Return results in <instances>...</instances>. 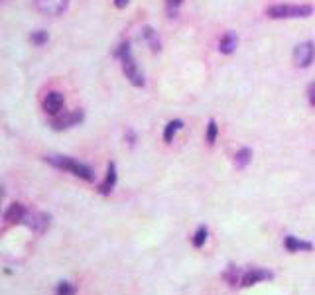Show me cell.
Segmentation results:
<instances>
[{"label":"cell","instance_id":"ac0fdd59","mask_svg":"<svg viewBox=\"0 0 315 295\" xmlns=\"http://www.w3.org/2000/svg\"><path fill=\"white\" fill-rule=\"evenodd\" d=\"M217 132H219L217 122L215 120H209V124H207V136H205V140H207L209 146H213L217 142Z\"/></svg>","mask_w":315,"mask_h":295},{"label":"cell","instance_id":"277c9868","mask_svg":"<svg viewBox=\"0 0 315 295\" xmlns=\"http://www.w3.org/2000/svg\"><path fill=\"white\" fill-rule=\"evenodd\" d=\"M274 274L270 270H264V268H250L242 274L241 285L242 287H250V285H256L260 281H266V279H272Z\"/></svg>","mask_w":315,"mask_h":295},{"label":"cell","instance_id":"52a82bcc","mask_svg":"<svg viewBox=\"0 0 315 295\" xmlns=\"http://www.w3.org/2000/svg\"><path fill=\"white\" fill-rule=\"evenodd\" d=\"M63 103H65V99H63V94L57 91H52L48 92V96L43 99V111L48 112V114H52V116H57L61 109H63Z\"/></svg>","mask_w":315,"mask_h":295},{"label":"cell","instance_id":"5b68a950","mask_svg":"<svg viewBox=\"0 0 315 295\" xmlns=\"http://www.w3.org/2000/svg\"><path fill=\"white\" fill-rule=\"evenodd\" d=\"M315 57V45L311 41H305V43H299L294 52V61H296L297 67H309V63L313 61Z\"/></svg>","mask_w":315,"mask_h":295},{"label":"cell","instance_id":"7c38bea8","mask_svg":"<svg viewBox=\"0 0 315 295\" xmlns=\"http://www.w3.org/2000/svg\"><path fill=\"white\" fill-rule=\"evenodd\" d=\"M114 185H116V166L111 162V164H109V169H107L105 181L99 185V191H101L103 195H109L112 189H114Z\"/></svg>","mask_w":315,"mask_h":295},{"label":"cell","instance_id":"5bb4252c","mask_svg":"<svg viewBox=\"0 0 315 295\" xmlns=\"http://www.w3.org/2000/svg\"><path fill=\"white\" fill-rule=\"evenodd\" d=\"M250 162H252V150H250V148H242V150L237 152V156H235V166L239 167V169H244Z\"/></svg>","mask_w":315,"mask_h":295},{"label":"cell","instance_id":"2e32d148","mask_svg":"<svg viewBox=\"0 0 315 295\" xmlns=\"http://www.w3.org/2000/svg\"><path fill=\"white\" fill-rule=\"evenodd\" d=\"M182 126H184V122H182V120H171V122H167L166 130H164V140H166L167 144H169V142H173V136L182 130Z\"/></svg>","mask_w":315,"mask_h":295},{"label":"cell","instance_id":"d6986e66","mask_svg":"<svg viewBox=\"0 0 315 295\" xmlns=\"http://www.w3.org/2000/svg\"><path fill=\"white\" fill-rule=\"evenodd\" d=\"M75 293H77V289H75V285L71 281H59L57 295H75Z\"/></svg>","mask_w":315,"mask_h":295},{"label":"cell","instance_id":"cb8c5ba5","mask_svg":"<svg viewBox=\"0 0 315 295\" xmlns=\"http://www.w3.org/2000/svg\"><path fill=\"white\" fill-rule=\"evenodd\" d=\"M184 0H167V4H169V8H177L179 4H182Z\"/></svg>","mask_w":315,"mask_h":295},{"label":"cell","instance_id":"7a4b0ae2","mask_svg":"<svg viewBox=\"0 0 315 295\" xmlns=\"http://www.w3.org/2000/svg\"><path fill=\"white\" fill-rule=\"evenodd\" d=\"M118 57H120V61H122V71L126 75V79H128L134 87H142V85H144V73L138 69V65H136V61H134V57H132L130 43H122V45H120Z\"/></svg>","mask_w":315,"mask_h":295},{"label":"cell","instance_id":"3957f363","mask_svg":"<svg viewBox=\"0 0 315 295\" xmlns=\"http://www.w3.org/2000/svg\"><path fill=\"white\" fill-rule=\"evenodd\" d=\"M313 8L309 4H299V6H292V4H276L268 8V16L270 18H307L311 16Z\"/></svg>","mask_w":315,"mask_h":295},{"label":"cell","instance_id":"44dd1931","mask_svg":"<svg viewBox=\"0 0 315 295\" xmlns=\"http://www.w3.org/2000/svg\"><path fill=\"white\" fill-rule=\"evenodd\" d=\"M144 36L148 37L152 50H154V52H158V50H160V41H156V37H154V30H152V28H146V30H144Z\"/></svg>","mask_w":315,"mask_h":295},{"label":"cell","instance_id":"6da1fadb","mask_svg":"<svg viewBox=\"0 0 315 295\" xmlns=\"http://www.w3.org/2000/svg\"><path fill=\"white\" fill-rule=\"evenodd\" d=\"M46 162H50L54 167L57 169H65V171H71L73 175L85 179V181H93L95 175H93V169L81 162H77L73 158H65V156H48Z\"/></svg>","mask_w":315,"mask_h":295},{"label":"cell","instance_id":"ba28073f","mask_svg":"<svg viewBox=\"0 0 315 295\" xmlns=\"http://www.w3.org/2000/svg\"><path fill=\"white\" fill-rule=\"evenodd\" d=\"M83 120V112L75 111V112H65L63 116H59L57 114L56 118H54V122H52V126L56 130H63V128H71L75 126L77 122H81Z\"/></svg>","mask_w":315,"mask_h":295},{"label":"cell","instance_id":"e0dca14e","mask_svg":"<svg viewBox=\"0 0 315 295\" xmlns=\"http://www.w3.org/2000/svg\"><path fill=\"white\" fill-rule=\"evenodd\" d=\"M207 234H209V230H207V226H199L197 230H195V234H193V246L195 248H203L205 242H207Z\"/></svg>","mask_w":315,"mask_h":295},{"label":"cell","instance_id":"9c48e42d","mask_svg":"<svg viewBox=\"0 0 315 295\" xmlns=\"http://www.w3.org/2000/svg\"><path fill=\"white\" fill-rule=\"evenodd\" d=\"M24 224H28L30 228H34L36 232H46L48 226H50V215H43V213H28L26 219H24Z\"/></svg>","mask_w":315,"mask_h":295},{"label":"cell","instance_id":"8fae6325","mask_svg":"<svg viewBox=\"0 0 315 295\" xmlns=\"http://www.w3.org/2000/svg\"><path fill=\"white\" fill-rule=\"evenodd\" d=\"M26 215H28V211L24 209V205H22V203H12L10 207H8V211L4 213V221L10 222V224H16V222H24Z\"/></svg>","mask_w":315,"mask_h":295},{"label":"cell","instance_id":"8992f818","mask_svg":"<svg viewBox=\"0 0 315 295\" xmlns=\"http://www.w3.org/2000/svg\"><path fill=\"white\" fill-rule=\"evenodd\" d=\"M34 2H36V8L41 14H46V16H59L67 8L69 0H34Z\"/></svg>","mask_w":315,"mask_h":295},{"label":"cell","instance_id":"603a6c76","mask_svg":"<svg viewBox=\"0 0 315 295\" xmlns=\"http://www.w3.org/2000/svg\"><path fill=\"white\" fill-rule=\"evenodd\" d=\"M126 4H128V0H114V6L116 8H124Z\"/></svg>","mask_w":315,"mask_h":295},{"label":"cell","instance_id":"30bf717a","mask_svg":"<svg viewBox=\"0 0 315 295\" xmlns=\"http://www.w3.org/2000/svg\"><path fill=\"white\" fill-rule=\"evenodd\" d=\"M284 248L288 252H311L313 250V244L307 242V240L297 238V236H286L284 238Z\"/></svg>","mask_w":315,"mask_h":295},{"label":"cell","instance_id":"ffe728a7","mask_svg":"<svg viewBox=\"0 0 315 295\" xmlns=\"http://www.w3.org/2000/svg\"><path fill=\"white\" fill-rule=\"evenodd\" d=\"M30 39H32V43H34V45H43V43L50 39V36H48V32H43V30H37V32H32Z\"/></svg>","mask_w":315,"mask_h":295},{"label":"cell","instance_id":"7402d4cb","mask_svg":"<svg viewBox=\"0 0 315 295\" xmlns=\"http://www.w3.org/2000/svg\"><path fill=\"white\" fill-rule=\"evenodd\" d=\"M309 103H311V105L315 107V85H311V87H309Z\"/></svg>","mask_w":315,"mask_h":295},{"label":"cell","instance_id":"9a60e30c","mask_svg":"<svg viewBox=\"0 0 315 295\" xmlns=\"http://www.w3.org/2000/svg\"><path fill=\"white\" fill-rule=\"evenodd\" d=\"M242 274H244V272H241L237 266H229V268H227V272L222 274V277L229 281V285H241Z\"/></svg>","mask_w":315,"mask_h":295},{"label":"cell","instance_id":"4fadbf2b","mask_svg":"<svg viewBox=\"0 0 315 295\" xmlns=\"http://www.w3.org/2000/svg\"><path fill=\"white\" fill-rule=\"evenodd\" d=\"M237 43H239V37H237V34L227 32V34L221 37V41H219V52L224 54V56H229V54H233V52L237 50Z\"/></svg>","mask_w":315,"mask_h":295}]
</instances>
